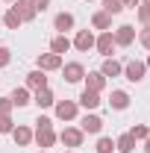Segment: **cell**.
Masks as SVG:
<instances>
[{"label":"cell","mask_w":150,"mask_h":153,"mask_svg":"<svg viewBox=\"0 0 150 153\" xmlns=\"http://www.w3.org/2000/svg\"><path fill=\"white\" fill-rule=\"evenodd\" d=\"M53 112H56L59 121H74L79 115V103L76 100H56L53 103Z\"/></svg>","instance_id":"1"},{"label":"cell","mask_w":150,"mask_h":153,"mask_svg":"<svg viewBox=\"0 0 150 153\" xmlns=\"http://www.w3.org/2000/svg\"><path fill=\"white\" fill-rule=\"evenodd\" d=\"M59 71H62V79H65V82L74 85V82H82V76H85V65H82V62H65Z\"/></svg>","instance_id":"2"},{"label":"cell","mask_w":150,"mask_h":153,"mask_svg":"<svg viewBox=\"0 0 150 153\" xmlns=\"http://www.w3.org/2000/svg\"><path fill=\"white\" fill-rule=\"evenodd\" d=\"M33 141H36L38 147L50 150L59 138H56V130H53V127H36V130H33Z\"/></svg>","instance_id":"3"},{"label":"cell","mask_w":150,"mask_h":153,"mask_svg":"<svg viewBox=\"0 0 150 153\" xmlns=\"http://www.w3.org/2000/svg\"><path fill=\"white\" fill-rule=\"evenodd\" d=\"M56 138L65 144V147H82V138H85V133H82L79 127H65L62 133H56Z\"/></svg>","instance_id":"4"},{"label":"cell","mask_w":150,"mask_h":153,"mask_svg":"<svg viewBox=\"0 0 150 153\" xmlns=\"http://www.w3.org/2000/svg\"><path fill=\"white\" fill-rule=\"evenodd\" d=\"M115 47H118V44H115L112 30H109V33H100V36L94 38V50H97V53H100L103 59H109V56H112V53H115Z\"/></svg>","instance_id":"5"},{"label":"cell","mask_w":150,"mask_h":153,"mask_svg":"<svg viewBox=\"0 0 150 153\" xmlns=\"http://www.w3.org/2000/svg\"><path fill=\"white\" fill-rule=\"evenodd\" d=\"M79 130H82L85 135L103 133V118H100V115H94V112H85L82 118H79Z\"/></svg>","instance_id":"6"},{"label":"cell","mask_w":150,"mask_h":153,"mask_svg":"<svg viewBox=\"0 0 150 153\" xmlns=\"http://www.w3.org/2000/svg\"><path fill=\"white\" fill-rule=\"evenodd\" d=\"M65 62H62V56L59 53H38L36 59V68L38 71H44V74H50V71H59Z\"/></svg>","instance_id":"7"},{"label":"cell","mask_w":150,"mask_h":153,"mask_svg":"<svg viewBox=\"0 0 150 153\" xmlns=\"http://www.w3.org/2000/svg\"><path fill=\"white\" fill-rule=\"evenodd\" d=\"M106 82H109V79L100 74V71H85V76H82V85H85V91H97V94L106 88Z\"/></svg>","instance_id":"8"},{"label":"cell","mask_w":150,"mask_h":153,"mask_svg":"<svg viewBox=\"0 0 150 153\" xmlns=\"http://www.w3.org/2000/svg\"><path fill=\"white\" fill-rule=\"evenodd\" d=\"M144 74H147V65H144V62H138V59H132V62L124 65V79H130V82H141Z\"/></svg>","instance_id":"9"},{"label":"cell","mask_w":150,"mask_h":153,"mask_svg":"<svg viewBox=\"0 0 150 153\" xmlns=\"http://www.w3.org/2000/svg\"><path fill=\"white\" fill-rule=\"evenodd\" d=\"M94 38L97 36H94L91 30H76V36H74L71 44H74L79 53H88V50H94Z\"/></svg>","instance_id":"10"},{"label":"cell","mask_w":150,"mask_h":153,"mask_svg":"<svg viewBox=\"0 0 150 153\" xmlns=\"http://www.w3.org/2000/svg\"><path fill=\"white\" fill-rule=\"evenodd\" d=\"M112 36H115V44H118V47H130L132 41H135V27L121 24L118 30H112Z\"/></svg>","instance_id":"11"},{"label":"cell","mask_w":150,"mask_h":153,"mask_svg":"<svg viewBox=\"0 0 150 153\" xmlns=\"http://www.w3.org/2000/svg\"><path fill=\"white\" fill-rule=\"evenodd\" d=\"M74 24H76L74 12H59L56 18H53V30H56L59 36H68V30H74Z\"/></svg>","instance_id":"12"},{"label":"cell","mask_w":150,"mask_h":153,"mask_svg":"<svg viewBox=\"0 0 150 153\" xmlns=\"http://www.w3.org/2000/svg\"><path fill=\"white\" fill-rule=\"evenodd\" d=\"M12 141L18 144V147H30L33 144V130L27 127V124H15V130H12Z\"/></svg>","instance_id":"13"},{"label":"cell","mask_w":150,"mask_h":153,"mask_svg":"<svg viewBox=\"0 0 150 153\" xmlns=\"http://www.w3.org/2000/svg\"><path fill=\"white\" fill-rule=\"evenodd\" d=\"M33 103H36L38 109H53L56 94H53V91H50V85H47V88H41V91H33Z\"/></svg>","instance_id":"14"},{"label":"cell","mask_w":150,"mask_h":153,"mask_svg":"<svg viewBox=\"0 0 150 153\" xmlns=\"http://www.w3.org/2000/svg\"><path fill=\"white\" fill-rule=\"evenodd\" d=\"M24 85H27L30 91H41V88H47V74L36 68V71H30V74H27V82H24Z\"/></svg>","instance_id":"15"},{"label":"cell","mask_w":150,"mask_h":153,"mask_svg":"<svg viewBox=\"0 0 150 153\" xmlns=\"http://www.w3.org/2000/svg\"><path fill=\"white\" fill-rule=\"evenodd\" d=\"M9 100H12V106H15V109H24V106H30V103H33V91H30L27 85H21V88H15V91L9 94Z\"/></svg>","instance_id":"16"},{"label":"cell","mask_w":150,"mask_h":153,"mask_svg":"<svg viewBox=\"0 0 150 153\" xmlns=\"http://www.w3.org/2000/svg\"><path fill=\"white\" fill-rule=\"evenodd\" d=\"M109 106H112L115 112H124V109H130V94H127L124 88H115L112 94H109Z\"/></svg>","instance_id":"17"},{"label":"cell","mask_w":150,"mask_h":153,"mask_svg":"<svg viewBox=\"0 0 150 153\" xmlns=\"http://www.w3.org/2000/svg\"><path fill=\"white\" fill-rule=\"evenodd\" d=\"M12 9H15V12H18L21 15V21H24V24H30V21H36V9H33V6H30V0H15V3H12Z\"/></svg>","instance_id":"18"},{"label":"cell","mask_w":150,"mask_h":153,"mask_svg":"<svg viewBox=\"0 0 150 153\" xmlns=\"http://www.w3.org/2000/svg\"><path fill=\"white\" fill-rule=\"evenodd\" d=\"M76 103H79L82 109H88V112H94V109H97V106H100L103 100H100V94H97V91H85V88H82V94L76 97Z\"/></svg>","instance_id":"19"},{"label":"cell","mask_w":150,"mask_h":153,"mask_svg":"<svg viewBox=\"0 0 150 153\" xmlns=\"http://www.w3.org/2000/svg\"><path fill=\"white\" fill-rule=\"evenodd\" d=\"M100 74L106 76V79H109V76H121L124 74V65H121V62H118V59H103V65H100Z\"/></svg>","instance_id":"20"},{"label":"cell","mask_w":150,"mask_h":153,"mask_svg":"<svg viewBox=\"0 0 150 153\" xmlns=\"http://www.w3.org/2000/svg\"><path fill=\"white\" fill-rule=\"evenodd\" d=\"M91 27H94V30H100V33H109V30H112V15H106L103 9L94 12V15H91Z\"/></svg>","instance_id":"21"},{"label":"cell","mask_w":150,"mask_h":153,"mask_svg":"<svg viewBox=\"0 0 150 153\" xmlns=\"http://www.w3.org/2000/svg\"><path fill=\"white\" fill-rule=\"evenodd\" d=\"M71 47H74V44H71L68 36H59V33H56V36L50 38V53H59V56H62V53H68Z\"/></svg>","instance_id":"22"},{"label":"cell","mask_w":150,"mask_h":153,"mask_svg":"<svg viewBox=\"0 0 150 153\" xmlns=\"http://www.w3.org/2000/svg\"><path fill=\"white\" fill-rule=\"evenodd\" d=\"M132 150H135V138H132L130 133H124V135L115 138V153H132Z\"/></svg>","instance_id":"23"},{"label":"cell","mask_w":150,"mask_h":153,"mask_svg":"<svg viewBox=\"0 0 150 153\" xmlns=\"http://www.w3.org/2000/svg\"><path fill=\"white\" fill-rule=\"evenodd\" d=\"M0 21H3V27H6V30H18L21 24H24V21H21V15L15 12V9H12V6L6 9V15H3Z\"/></svg>","instance_id":"24"},{"label":"cell","mask_w":150,"mask_h":153,"mask_svg":"<svg viewBox=\"0 0 150 153\" xmlns=\"http://www.w3.org/2000/svg\"><path fill=\"white\" fill-rule=\"evenodd\" d=\"M100 3H103V12H106V15H121V12H124V0H100Z\"/></svg>","instance_id":"25"},{"label":"cell","mask_w":150,"mask_h":153,"mask_svg":"<svg viewBox=\"0 0 150 153\" xmlns=\"http://www.w3.org/2000/svg\"><path fill=\"white\" fill-rule=\"evenodd\" d=\"M94 150H97V153H115V138H109V135H100Z\"/></svg>","instance_id":"26"},{"label":"cell","mask_w":150,"mask_h":153,"mask_svg":"<svg viewBox=\"0 0 150 153\" xmlns=\"http://www.w3.org/2000/svg\"><path fill=\"white\" fill-rule=\"evenodd\" d=\"M130 135L135 138V141H144V138L150 135V127H147V124H135V127L130 130Z\"/></svg>","instance_id":"27"},{"label":"cell","mask_w":150,"mask_h":153,"mask_svg":"<svg viewBox=\"0 0 150 153\" xmlns=\"http://www.w3.org/2000/svg\"><path fill=\"white\" fill-rule=\"evenodd\" d=\"M135 15L141 21V27H150V3H141V6L135 9Z\"/></svg>","instance_id":"28"},{"label":"cell","mask_w":150,"mask_h":153,"mask_svg":"<svg viewBox=\"0 0 150 153\" xmlns=\"http://www.w3.org/2000/svg\"><path fill=\"white\" fill-rule=\"evenodd\" d=\"M15 130V121H12V115H0V135H9Z\"/></svg>","instance_id":"29"},{"label":"cell","mask_w":150,"mask_h":153,"mask_svg":"<svg viewBox=\"0 0 150 153\" xmlns=\"http://www.w3.org/2000/svg\"><path fill=\"white\" fill-rule=\"evenodd\" d=\"M138 44H141V47H144V50H150V27H144V30H138Z\"/></svg>","instance_id":"30"},{"label":"cell","mask_w":150,"mask_h":153,"mask_svg":"<svg viewBox=\"0 0 150 153\" xmlns=\"http://www.w3.org/2000/svg\"><path fill=\"white\" fill-rule=\"evenodd\" d=\"M12 109H15L12 100H9V97H0V115H12Z\"/></svg>","instance_id":"31"},{"label":"cell","mask_w":150,"mask_h":153,"mask_svg":"<svg viewBox=\"0 0 150 153\" xmlns=\"http://www.w3.org/2000/svg\"><path fill=\"white\" fill-rule=\"evenodd\" d=\"M9 62H12V53H9V47H3V44H0V68H6Z\"/></svg>","instance_id":"32"},{"label":"cell","mask_w":150,"mask_h":153,"mask_svg":"<svg viewBox=\"0 0 150 153\" xmlns=\"http://www.w3.org/2000/svg\"><path fill=\"white\" fill-rule=\"evenodd\" d=\"M30 6H33L36 12H47V9H50V0H30Z\"/></svg>","instance_id":"33"},{"label":"cell","mask_w":150,"mask_h":153,"mask_svg":"<svg viewBox=\"0 0 150 153\" xmlns=\"http://www.w3.org/2000/svg\"><path fill=\"white\" fill-rule=\"evenodd\" d=\"M36 127H53V121H50L47 115H38V118H36Z\"/></svg>","instance_id":"34"},{"label":"cell","mask_w":150,"mask_h":153,"mask_svg":"<svg viewBox=\"0 0 150 153\" xmlns=\"http://www.w3.org/2000/svg\"><path fill=\"white\" fill-rule=\"evenodd\" d=\"M127 6H132V9H138V6H141V0H124V9H127Z\"/></svg>","instance_id":"35"},{"label":"cell","mask_w":150,"mask_h":153,"mask_svg":"<svg viewBox=\"0 0 150 153\" xmlns=\"http://www.w3.org/2000/svg\"><path fill=\"white\" fill-rule=\"evenodd\" d=\"M144 153H150V135L144 138Z\"/></svg>","instance_id":"36"},{"label":"cell","mask_w":150,"mask_h":153,"mask_svg":"<svg viewBox=\"0 0 150 153\" xmlns=\"http://www.w3.org/2000/svg\"><path fill=\"white\" fill-rule=\"evenodd\" d=\"M144 65H147V68H150V56H147V62H144Z\"/></svg>","instance_id":"37"},{"label":"cell","mask_w":150,"mask_h":153,"mask_svg":"<svg viewBox=\"0 0 150 153\" xmlns=\"http://www.w3.org/2000/svg\"><path fill=\"white\" fill-rule=\"evenodd\" d=\"M3 3H15V0H3Z\"/></svg>","instance_id":"38"},{"label":"cell","mask_w":150,"mask_h":153,"mask_svg":"<svg viewBox=\"0 0 150 153\" xmlns=\"http://www.w3.org/2000/svg\"><path fill=\"white\" fill-rule=\"evenodd\" d=\"M141 3H150V0H141Z\"/></svg>","instance_id":"39"},{"label":"cell","mask_w":150,"mask_h":153,"mask_svg":"<svg viewBox=\"0 0 150 153\" xmlns=\"http://www.w3.org/2000/svg\"><path fill=\"white\" fill-rule=\"evenodd\" d=\"M68 153H76V150H68Z\"/></svg>","instance_id":"40"},{"label":"cell","mask_w":150,"mask_h":153,"mask_svg":"<svg viewBox=\"0 0 150 153\" xmlns=\"http://www.w3.org/2000/svg\"><path fill=\"white\" fill-rule=\"evenodd\" d=\"M0 27H3V21H0Z\"/></svg>","instance_id":"41"},{"label":"cell","mask_w":150,"mask_h":153,"mask_svg":"<svg viewBox=\"0 0 150 153\" xmlns=\"http://www.w3.org/2000/svg\"><path fill=\"white\" fill-rule=\"evenodd\" d=\"M41 153H47V150H41Z\"/></svg>","instance_id":"42"},{"label":"cell","mask_w":150,"mask_h":153,"mask_svg":"<svg viewBox=\"0 0 150 153\" xmlns=\"http://www.w3.org/2000/svg\"><path fill=\"white\" fill-rule=\"evenodd\" d=\"M88 3H91V0H88Z\"/></svg>","instance_id":"43"}]
</instances>
